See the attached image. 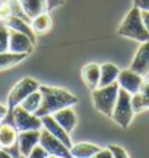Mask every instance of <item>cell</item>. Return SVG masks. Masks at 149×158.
Returning <instances> with one entry per match:
<instances>
[{
  "label": "cell",
  "mask_w": 149,
  "mask_h": 158,
  "mask_svg": "<svg viewBox=\"0 0 149 158\" xmlns=\"http://www.w3.org/2000/svg\"><path fill=\"white\" fill-rule=\"evenodd\" d=\"M40 92L42 95L40 108L37 110L38 117H44L48 114H54L56 111L66 107H73L78 104V98L72 92L56 86H48V85H40Z\"/></svg>",
  "instance_id": "1"
},
{
  "label": "cell",
  "mask_w": 149,
  "mask_h": 158,
  "mask_svg": "<svg viewBox=\"0 0 149 158\" xmlns=\"http://www.w3.org/2000/svg\"><path fill=\"white\" fill-rule=\"evenodd\" d=\"M119 35L126 37V38L135 40L139 43H145L149 40V32L145 28V23L142 21V12L140 9L133 6L126 15V18L121 21L120 27L117 29Z\"/></svg>",
  "instance_id": "2"
},
{
  "label": "cell",
  "mask_w": 149,
  "mask_h": 158,
  "mask_svg": "<svg viewBox=\"0 0 149 158\" xmlns=\"http://www.w3.org/2000/svg\"><path fill=\"white\" fill-rule=\"evenodd\" d=\"M119 92H120V86L117 82L92 89V101H94L95 108L104 116L111 117L117 98H119Z\"/></svg>",
  "instance_id": "3"
},
{
  "label": "cell",
  "mask_w": 149,
  "mask_h": 158,
  "mask_svg": "<svg viewBox=\"0 0 149 158\" xmlns=\"http://www.w3.org/2000/svg\"><path fill=\"white\" fill-rule=\"evenodd\" d=\"M133 116H135V111H133V107H132V94H129L127 91L120 88L119 98H117V102L114 106L111 118L120 127L127 129L130 126V123H132Z\"/></svg>",
  "instance_id": "4"
},
{
  "label": "cell",
  "mask_w": 149,
  "mask_h": 158,
  "mask_svg": "<svg viewBox=\"0 0 149 158\" xmlns=\"http://www.w3.org/2000/svg\"><path fill=\"white\" fill-rule=\"evenodd\" d=\"M40 89V84L32 78H23L21 79L18 84L10 89L9 95H7V110L12 111L15 107H18L21 102L34 91Z\"/></svg>",
  "instance_id": "5"
},
{
  "label": "cell",
  "mask_w": 149,
  "mask_h": 158,
  "mask_svg": "<svg viewBox=\"0 0 149 158\" xmlns=\"http://www.w3.org/2000/svg\"><path fill=\"white\" fill-rule=\"evenodd\" d=\"M12 113V122L13 126L18 129V132H23V130H41L42 129V122L41 117L37 114L29 113L21 106L15 107L10 111Z\"/></svg>",
  "instance_id": "6"
},
{
  "label": "cell",
  "mask_w": 149,
  "mask_h": 158,
  "mask_svg": "<svg viewBox=\"0 0 149 158\" xmlns=\"http://www.w3.org/2000/svg\"><path fill=\"white\" fill-rule=\"evenodd\" d=\"M40 145L46 149L48 155L51 157H60V158H72L70 154V148L63 143V142L57 139L56 136H53L50 132H47L46 129H41V136H40Z\"/></svg>",
  "instance_id": "7"
},
{
  "label": "cell",
  "mask_w": 149,
  "mask_h": 158,
  "mask_svg": "<svg viewBox=\"0 0 149 158\" xmlns=\"http://www.w3.org/2000/svg\"><path fill=\"white\" fill-rule=\"evenodd\" d=\"M145 81V76L139 75L138 72H135L132 69H124V70H120L119 73V78H117V84L121 89L127 91L129 94H138L140 88H142V84Z\"/></svg>",
  "instance_id": "8"
},
{
  "label": "cell",
  "mask_w": 149,
  "mask_h": 158,
  "mask_svg": "<svg viewBox=\"0 0 149 158\" xmlns=\"http://www.w3.org/2000/svg\"><path fill=\"white\" fill-rule=\"evenodd\" d=\"M34 45H35V43L29 38L28 35L10 29V35H9V51L21 53V54H26L28 56L29 53H32Z\"/></svg>",
  "instance_id": "9"
},
{
  "label": "cell",
  "mask_w": 149,
  "mask_h": 158,
  "mask_svg": "<svg viewBox=\"0 0 149 158\" xmlns=\"http://www.w3.org/2000/svg\"><path fill=\"white\" fill-rule=\"evenodd\" d=\"M130 69L142 76H146L149 73V40L145 43H140V47L138 48L132 60Z\"/></svg>",
  "instance_id": "10"
},
{
  "label": "cell",
  "mask_w": 149,
  "mask_h": 158,
  "mask_svg": "<svg viewBox=\"0 0 149 158\" xmlns=\"http://www.w3.org/2000/svg\"><path fill=\"white\" fill-rule=\"evenodd\" d=\"M41 130H23L18 133V147L23 157H28L29 152L40 143Z\"/></svg>",
  "instance_id": "11"
},
{
  "label": "cell",
  "mask_w": 149,
  "mask_h": 158,
  "mask_svg": "<svg viewBox=\"0 0 149 158\" xmlns=\"http://www.w3.org/2000/svg\"><path fill=\"white\" fill-rule=\"evenodd\" d=\"M41 122H42V129H46L47 132H50L53 136H56L57 139H60V141L63 142V143H66L69 148L73 145L72 141H70L69 133L56 122V118L53 117V114H48V116L41 117Z\"/></svg>",
  "instance_id": "12"
},
{
  "label": "cell",
  "mask_w": 149,
  "mask_h": 158,
  "mask_svg": "<svg viewBox=\"0 0 149 158\" xmlns=\"http://www.w3.org/2000/svg\"><path fill=\"white\" fill-rule=\"evenodd\" d=\"M53 117L56 118V122H57L69 135L73 132L74 127H76V124H78V116H76V113H74V110L72 107H66V108L58 110V111H56V113L53 114Z\"/></svg>",
  "instance_id": "13"
},
{
  "label": "cell",
  "mask_w": 149,
  "mask_h": 158,
  "mask_svg": "<svg viewBox=\"0 0 149 158\" xmlns=\"http://www.w3.org/2000/svg\"><path fill=\"white\" fill-rule=\"evenodd\" d=\"M99 76H101V64L98 63H88L82 69V79L91 91L99 86Z\"/></svg>",
  "instance_id": "14"
},
{
  "label": "cell",
  "mask_w": 149,
  "mask_h": 158,
  "mask_svg": "<svg viewBox=\"0 0 149 158\" xmlns=\"http://www.w3.org/2000/svg\"><path fill=\"white\" fill-rule=\"evenodd\" d=\"M19 3H21L23 13L29 19L38 16V15L44 13V12H48L47 0H19Z\"/></svg>",
  "instance_id": "15"
},
{
  "label": "cell",
  "mask_w": 149,
  "mask_h": 158,
  "mask_svg": "<svg viewBox=\"0 0 149 158\" xmlns=\"http://www.w3.org/2000/svg\"><path fill=\"white\" fill-rule=\"evenodd\" d=\"M18 129L13 124L0 123V148H10L18 143Z\"/></svg>",
  "instance_id": "16"
},
{
  "label": "cell",
  "mask_w": 149,
  "mask_h": 158,
  "mask_svg": "<svg viewBox=\"0 0 149 158\" xmlns=\"http://www.w3.org/2000/svg\"><path fill=\"white\" fill-rule=\"evenodd\" d=\"M5 23L10 29H13V31H18V32H22V34L28 35L29 38L35 43V34L32 31V28H31V22L19 16H10L9 19H6Z\"/></svg>",
  "instance_id": "17"
},
{
  "label": "cell",
  "mask_w": 149,
  "mask_h": 158,
  "mask_svg": "<svg viewBox=\"0 0 149 158\" xmlns=\"http://www.w3.org/2000/svg\"><path fill=\"white\" fill-rule=\"evenodd\" d=\"M99 149L101 148L95 143L79 142V143L70 147V154H72V158H92Z\"/></svg>",
  "instance_id": "18"
},
{
  "label": "cell",
  "mask_w": 149,
  "mask_h": 158,
  "mask_svg": "<svg viewBox=\"0 0 149 158\" xmlns=\"http://www.w3.org/2000/svg\"><path fill=\"white\" fill-rule=\"evenodd\" d=\"M53 27L51 16L48 15V12H44L38 16H35L31 19V28L34 31L35 35H44L47 34Z\"/></svg>",
  "instance_id": "19"
},
{
  "label": "cell",
  "mask_w": 149,
  "mask_h": 158,
  "mask_svg": "<svg viewBox=\"0 0 149 158\" xmlns=\"http://www.w3.org/2000/svg\"><path fill=\"white\" fill-rule=\"evenodd\" d=\"M120 73V69L113 63H104L101 64V76H99V86H107L117 82Z\"/></svg>",
  "instance_id": "20"
},
{
  "label": "cell",
  "mask_w": 149,
  "mask_h": 158,
  "mask_svg": "<svg viewBox=\"0 0 149 158\" xmlns=\"http://www.w3.org/2000/svg\"><path fill=\"white\" fill-rule=\"evenodd\" d=\"M25 59H26V54L13 53V51H3V53H0V70L13 68Z\"/></svg>",
  "instance_id": "21"
},
{
  "label": "cell",
  "mask_w": 149,
  "mask_h": 158,
  "mask_svg": "<svg viewBox=\"0 0 149 158\" xmlns=\"http://www.w3.org/2000/svg\"><path fill=\"white\" fill-rule=\"evenodd\" d=\"M41 101H42V95H41L40 89L38 91H34L32 94H29L25 100H23L19 106L22 108H25L26 111H29V113H37V110L40 108L41 106Z\"/></svg>",
  "instance_id": "22"
},
{
  "label": "cell",
  "mask_w": 149,
  "mask_h": 158,
  "mask_svg": "<svg viewBox=\"0 0 149 158\" xmlns=\"http://www.w3.org/2000/svg\"><path fill=\"white\" fill-rule=\"evenodd\" d=\"M9 35L10 28L3 21H0V53L9 51Z\"/></svg>",
  "instance_id": "23"
},
{
  "label": "cell",
  "mask_w": 149,
  "mask_h": 158,
  "mask_svg": "<svg viewBox=\"0 0 149 158\" xmlns=\"http://www.w3.org/2000/svg\"><path fill=\"white\" fill-rule=\"evenodd\" d=\"M132 107H133L135 114H136V113H140V111L146 110V108H149V102L146 101V98L140 92H138V94H133L132 95Z\"/></svg>",
  "instance_id": "24"
},
{
  "label": "cell",
  "mask_w": 149,
  "mask_h": 158,
  "mask_svg": "<svg viewBox=\"0 0 149 158\" xmlns=\"http://www.w3.org/2000/svg\"><path fill=\"white\" fill-rule=\"evenodd\" d=\"M48 157H50V155H48V152H47L46 149L41 147L40 143H38V145H37V147H35L34 149L29 152L28 157H25V158H48Z\"/></svg>",
  "instance_id": "25"
},
{
  "label": "cell",
  "mask_w": 149,
  "mask_h": 158,
  "mask_svg": "<svg viewBox=\"0 0 149 158\" xmlns=\"http://www.w3.org/2000/svg\"><path fill=\"white\" fill-rule=\"evenodd\" d=\"M108 148H110V151L113 152V157L114 158H130L126 149L119 147V145H108Z\"/></svg>",
  "instance_id": "26"
},
{
  "label": "cell",
  "mask_w": 149,
  "mask_h": 158,
  "mask_svg": "<svg viewBox=\"0 0 149 158\" xmlns=\"http://www.w3.org/2000/svg\"><path fill=\"white\" fill-rule=\"evenodd\" d=\"M133 6L140 10L149 12V0H133Z\"/></svg>",
  "instance_id": "27"
},
{
  "label": "cell",
  "mask_w": 149,
  "mask_h": 158,
  "mask_svg": "<svg viewBox=\"0 0 149 158\" xmlns=\"http://www.w3.org/2000/svg\"><path fill=\"white\" fill-rule=\"evenodd\" d=\"M139 92H140V94L146 98V101L149 102V78H145L143 84H142V88H140Z\"/></svg>",
  "instance_id": "28"
},
{
  "label": "cell",
  "mask_w": 149,
  "mask_h": 158,
  "mask_svg": "<svg viewBox=\"0 0 149 158\" xmlns=\"http://www.w3.org/2000/svg\"><path fill=\"white\" fill-rule=\"evenodd\" d=\"M92 158H114V157H113V152L110 151V148H105V149H99Z\"/></svg>",
  "instance_id": "29"
},
{
  "label": "cell",
  "mask_w": 149,
  "mask_h": 158,
  "mask_svg": "<svg viewBox=\"0 0 149 158\" xmlns=\"http://www.w3.org/2000/svg\"><path fill=\"white\" fill-rule=\"evenodd\" d=\"M64 0H47V6H48V12L53 10V9H56L58 6L63 5Z\"/></svg>",
  "instance_id": "30"
},
{
  "label": "cell",
  "mask_w": 149,
  "mask_h": 158,
  "mask_svg": "<svg viewBox=\"0 0 149 158\" xmlns=\"http://www.w3.org/2000/svg\"><path fill=\"white\" fill-rule=\"evenodd\" d=\"M140 12H142V21L145 23V28L148 29V32H149V12H146V10H140Z\"/></svg>",
  "instance_id": "31"
},
{
  "label": "cell",
  "mask_w": 149,
  "mask_h": 158,
  "mask_svg": "<svg viewBox=\"0 0 149 158\" xmlns=\"http://www.w3.org/2000/svg\"><path fill=\"white\" fill-rule=\"evenodd\" d=\"M7 106H3V104H0V122L6 117V114H7Z\"/></svg>",
  "instance_id": "32"
},
{
  "label": "cell",
  "mask_w": 149,
  "mask_h": 158,
  "mask_svg": "<svg viewBox=\"0 0 149 158\" xmlns=\"http://www.w3.org/2000/svg\"><path fill=\"white\" fill-rule=\"evenodd\" d=\"M0 158H13L9 151H6L5 148H0Z\"/></svg>",
  "instance_id": "33"
},
{
  "label": "cell",
  "mask_w": 149,
  "mask_h": 158,
  "mask_svg": "<svg viewBox=\"0 0 149 158\" xmlns=\"http://www.w3.org/2000/svg\"><path fill=\"white\" fill-rule=\"evenodd\" d=\"M48 158H60V157H51V155H50V157H48Z\"/></svg>",
  "instance_id": "34"
},
{
  "label": "cell",
  "mask_w": 149,
  "mask_h": 158,
  "mask_svg": "<svg viewBox=\"0 0 149 158\" xmlns=\"http://www.w3.org/2000/svg\"><path fill=\"white\" fill-rule=\"evenodd\" d=\"M145 78H149V73H148V75H146V76H145Z\"/></svg>",
  "instance_id": "35"
},
{
  "label": "cell",
  "mask_w": 149,
  "mask_h": 158,
  "mask_svg": "<svg viewBox=\"0 0 149 158\" xmlns=\"http://www.w3.org/2000/svg\"><path fill=\"white\" fill-rule=\"evenodd\" d=\"M19 158H25V157H23V155H21V157H19Z\"/></svg>",
  "instance_id": "36"
}]
</instances>
